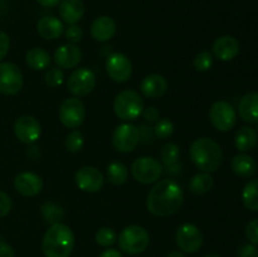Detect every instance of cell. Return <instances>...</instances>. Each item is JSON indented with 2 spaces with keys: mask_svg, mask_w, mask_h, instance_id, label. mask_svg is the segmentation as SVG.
Returning a JSON list of instances; mask_svg holds the SVG:
<instances>
[{
  "mask_svg": "<svg viewBox=\"0 0 258 257\" xmlns=\"http://www.w3.org/2000/svg\"><path fill=\"white\" fill-rule=\"evenodd\" d=\"M164 173L161 161L153 156H140L131 164V174L141 184L156 183Z\"/></svg>",
  "mask_w": 258,
  "mask_h": 257,
  "instance_id": "obj_6",
  "label": "cell"
},
{
  "mask_svg": "<svg viewBox=\"0 0 258 257\" xmlns=\"http://www.w3.org/2000/svg\"><path fill=\"white\" fill-rule=\"evenodd\" d=\"M190 159L194 165L204 173H214L223 161V150L217 141L211 138H199L191 143Z\"/></svg>",
  "mask_w": 258,
  "mask_h": 257,
  "instance_id": "obj_3",
  "label": "cell"
},
{
  "mask_svg": "<svg viewBox=\"0 0 258 257\" xmlns=\"http://www.w3.org/2000/svg\"><path fill=\"white\" fill-rule=\"evenodd\" d=\"M180 158V148L175 143H168L163 146L160 151L161 164L165 166L168 174H178L180 173L181 166L178 161Z\"/></svg>",
  "mask_w": 258,
  "mask_h": 257,
  "instance_id": "obj_24",
  "label": "cell"
},
{
  "mask_svg": "<svg viewBox=\"0 0 258 257\" xmlns=\"http://www.w3.org/2000/svg\"><path fill=\"white\" fill-rule=\"evenodd\" d=\"M145 103L138 91L123 90L113 100L115 115L122 121H135L143 115Z\"/></svg>",
  "mask_w": 258,
  "mask_h": 257,
  "instance_id": "obj_4",
  "label": "cell"
},
{
  "mask_svg": "<svg viewBox=\"0 0 258 257\" xmlns=\"http://www.w3.org/2000/svg\"><path fill=\"white\" fill-rule=\"evenodd\" d=\"M169 88V83L164 76L159 73H153L146 77L140 83V91L145 97L159 98L166 93Z\"/></svg>",
  "mask_w": 258,
  "mask_h": 257,
  "instance_id": "obj_20",
  "label": "cell"
},
{
  "mask_svg": "<svg viewBox=\"0 0 258 257\" xmlns=\"http://www.w3.org/2000/svg\"><path fill=\"white\" fill-rule=\"evenodd\" d=\"M64 37L71 44L80 43L83 38V29L77 24H72L64 30Z\"/></svg>",
  "mask_w": 258,
  "mask_h": 257,
  "instance_id": "obj_37",
  "label": "cell"
},
{
  "mask_svg": "<svg viewBox=\"0 0 258 257\" xmlns=\"http://www.w3.org/2000/svg\"><path fill=\"white\" fill-rule=\"evenodd\" d=\"M204 257H222V256H219V254L217 253H209V254H206Z\"/></svg>",
  "mask_w": 258,
  "mask_h": 257,
  "instance_id": "obj_47",
  "label": "cell"
},
{
  "mask_svg": "<svg viewBox=\"0 0 258 257\" xmlns=\"http://www.w3.org/2000/svg\"><path fill=\"white\" fill-rule=\"evenodd\" d=\"M209 120L218 131H229L237 123L236 110L227 101H217L209 108Z\"/></svg>",
  "mask_w": 258,
  "mask_h": 257,
  "instance_id": "obj_11",
  "label": "cell"
},
{
  "mask_svg": "<svg viewBox=\"0 0 258 257\" xmlns=\"http://www.w3.org/2000/svg\"><path fill=\"white\" fill-rule=\"evenodd\" d=\"M10 48V38L5 32L0 30V62L7 57Z\"/></svg>",
  "mask_w": 258,
  "mask_h": 257,
  "instance_id": "obj_40",
  "label": "cell"
},
{
  "mask_svg": "<svg viewBox=\"0 0 258 257\" xmlns=\"http://www.w3.org/2000/svg\"><path fill=\"white\" fill-rule=\"evenodd\" d=\"M40 212H42V216L43 218H44V221L50 224L58 223V222H60V219H63V217H64V211H63L62 207H60L59 204L50 201L44 202V203L42 204Z\"/></svg>",
  "mask_w": 258,
  "mask_h": 257,
  "instance_id": "obj_31",
  "label": "cell"
},
{
  "mask_svg": "<svg viewBox=\"0 0 258 257\" xmlns=\"http://www.w3.org/2000/svg\"><path fill=\"white\" fill-rule=\"evenodd\" d=\"M106 72L108 77L118 83H123L130 80L133 75V63L130 58L120 52L112 53L107 57L105 63Z\"/></svg>",
  "mask_w": 258,
  "mask_h": 257,
  "instance_id": "obj_13",
  "label": "cell"
},
{
  "mask_svg": "<svg viewBox=\"0 0 258 257\" xmlns=\"http://www.w3.org/2000/svg\"><path fill=\"white\" fill-rule=\"evenodd\" d=\"M98 257H123L122 253H121L118 249L115 248H107L102 252Z\"/></svg>",
  "mask_w": 258,
  "mask_h": 257,
  "instance_id": "obj_44",
  "label": "cell"
},
{
  "mask_svg": "<svg viewBox=\"0 0 258 257\" xmlns=\"http://www.w3.org/2000/svg\"><path fill=\"white\" fill-rule=\"evenodd\" d=\"M257 141V131L251 126H244L237 131L236 138H234V145H236L237 150L242 151V153H248L256 148Z\"/></svg>",
  "mask_w": 258,
  "mask_h": 257,
  "instance_id": "obj_26",
  "label": "cell"
},
{
  "mask_svg": "<svg viewBox=\"0 0 258 257\" xmlns=\"http://www.w3.org/2000/svg\"><path fill=\"white\" fill-rule=\"evenodd\" d=\"M156 138L161 140H166L174 134V123L170 118H159L156 121V125L154 127Z\"/></svg>",
  "mask_w": 258,
  "mask_h": 257,
  "instance_id": "obj_34",
  "label": "cell"
},
{
  "mask_svg": "<svg viewBox=\"0 0 258 257\" xmlns=\"http://www.w3.org/2000/svg\"><path fill=\"white\" fill-rule=\"evenodd\" d=\"M166 257H185V254L181 251H171Z\"/></svg>",
  "mask_w": 258,
  "mask_h": 257,
  "instance_id": "obj_46",
  "label": "cell"
},
{
  "mask_svg": "<svg viewBox=\"0 0 258 257\" xmlns=\"http://www.w3.org/2000/svg\"><path fill=\"white\" fill-rule=\"evenodd\" d=\"M37 2L38 4H40L44 8H53V7H57L58 4H60L62 0H37Z\"/></svg>",
  "mask_w": 258,
  "mask_h": 257,
  "instance_id": "obj_45",
  "label": "cell"
},
{
  "mask_svg": "<svg viewBox=\"0 0 258 257\" xmlns=\"http://www.w3.org/2000/svg\"><path fill=\"white\" fill-rule=\"evenodd\" d=\"M0 257H15L13 247L3 239H0Z\"/></svg>",
  "mask_w": 258,
  "mask_h": 257,
  "instance_id": "obj_43",
  "label": "cell"
},
{
  "mask_svg": "<svg viewBox=\"0 0 258 257\" xmlns=\"http://www.w3.org/2000/svg\"><path fill=\"white\" fill-rule=\"evenodd\" d=\"M14 134L19 141L32 145L42 135V126L34 116L22 115L15 120Z\"/></svg>",
  "mask_w": 258,
  "mask_h": 257,
  "instance_id": "obj_14",
  "label": "cell"
},
{
  "mask_svg": "<svg viewBox=\"0 0 258 257\" xmlns=\"http://www.w3.org/2000/svg\"><path fill=\"white\" fill-rule=\"evenodd\" d=\"M239 257H258V248L257 246L252 243L243 244L238 251Z\"/></svg>",
  "mask_w": 258,
  "mask_h": 257,
  "instance_id": "obj_42",
  "label": "cell"
},
{
  "mask_svg": "<svg viewBox=\"0 0 258 257\" xmlns=\"http://www.w3.org/2000/svg\"><path fill=\"white\" fill-rule=\"evenodd\" d=\"M231 168L236 175L241 178H252L257 173V161L253 156L246 153L238 154L231 161Z\"/></svg>",
  "mask_w": 258,
  "mask_h": 257,
  "instance_id": "obj_23",
  "label": "cell"
},
{
  "mask_svg": "<svg viewBox=\"0 0 258 257\" xmlns=\"http://www.w3.org/2000/svg\"><path fill=\"white\" fill-rule=\"evenodd\" d=\"M95 239L98 246L108 248L117 242V233L111 227H102L96 232Z\"/></svg>",
  "mask_w": 258,
  "mask_h": 257,
  "instance_id": "obj_32",
  "label": "cell"
},
{
  "mask_svg": "<svg viewBox=\"0 0 258 257\" xmlns=\"http://www.w3.org/2000/svg\"><path fill=\"white\" fill-rule=\"evenodd\" d=\"M58 13L63 23L68 25L77 24L85 15V5L82 0H62Z\"/></svg>",
  "mask_w": 258,
  "mask_h": 257,
  "instance_id": "obj_22",
  "label": "cell"
},
{
  "mask_svg": "<svg viewBox=\"0 0 258 257\" xmlns=\"http://www.w3.org/2000/svg\"><path fill=\"white\" fill-rule=\"evenodd\" d=\"M13 202L10 199V197L8 196V193L0 190V218L8 216L12 211Z\"/></svg>",
  "mask_w": 258,
  "mask_h": 257,
  "instance_id": "obj_39",
  "label": "cell"
},
{
  "mask_svg": "<svg viewBox=\"0 0 258 257\" xmlns=\"http://www.w3.org/2000/svg\"><path fill=\"white\" fill-rule=\"evenodd\" d=\"M140 143V131L133 123H121L112 134V145L116 151L128 154L136 149Z\"/></svg>",
  "mask_w": 258,
  "mask_h": 257,
  "instance_id": "obj_9",
  "label": "cell"
},
{
  "mask_svg": "<svg viewBox=\"0 0 258 257\" xmlns=\"http://www.w3.org/2000/svg\"><path fill=\"white\" fill-rule=\"evenodd\" d=\"M118 247L125 253L136 256L143 253L150 244L149 232L139 224H131L125 227L117 236Z\"/></svg>",
  "mask_w": 258,
  "mask_h": 257,
  "instance_id": "obj_5",
  "label": "cell"
},
{
  "mask_svg": "<svg viewBox=\"0 0 258 257\" xmlns=\"http://www.w3.org/2000/svg\"><path fill=\"white\" fill-rule=\"evenodd\" d=\"M246 237L249 243L258 246V218L251 219L246 226Z\"/></svg>",
  "mask_w": 258,
  "mask_h": 257,
  "instance_id": "obj_38",
  "label": "cell"
},
{
  "mask_svg": "<svg viewBox=\"0 0 258 257\" xmlns=\"http://www.w3.org/2000/svg\"><path fill=\"white\" fill-rule=\"evenodd\" d=\"M14 188L24 197H35L42 191L43 180L38 174L32 171H22L14 178Z\"/></svg>",
  "mask_w": 258,
  "mask_h": 257,
  "instance_id": "obj_17",
  "label": "cell"
},
{
  "mask_svg": "<svg viewBox=\"0 0 258 257\" xmlns=\"http://www.w3.org/2000/svg\"><path fill=\"white\" fill-rule=\"evenodd\" d=\"M214 186V178L209 173H202L196 174L193 178L189 181V189L191 193L197 194V196H203V194L209 193Z\"/></svg>",
  "mask_w": 258,
  "mask_h": 257,
  "instance_id": "obj_28",
  "label": "cell"
},
{
  "mask_svg": "<svg viewBox=\"0 0 258 257\" xmlns=\"http://www.w3.org/2000/svg\"><path fill=\"white\" fill-rule=\"evenodd\" d=\"M76 185L86 193H96L102 189L105 184V176L95 166H82L75 175Z\"/></svg>",
  "mask_w": 258,
  "mask_h": 257,
  "instance_id": "obj_15",
  "label": "cell"
},
{
  "mask_svg": "<svg viewBox=\"0 0 258 257\" xmlns=\"http://www.w3.org/2000/svg\"><path fill=\"white\" fill-rule=\"evenodd\" d=\"M58 117L60 122L68 128L80 127L83 123L86 117V108L82 101L78 97H70L66 98L59 106L58 111Z\"/></svg>",
  "mask_w": 258,
  "mask_h": 257,
  "instance_id": "obj_7",
  "label": "cell"
},
{
  "mask_svg": "<svg viewBox=\"0 0 258 257\" xmlns=\"http://www.w3.org/2000/svg\"><path fill=\"white\" fill-rule=\"evenodd\" d=\"M96 87V75L86 67L77 68L71 73L67 81V88L75 97H85Z\"/></svg>",
  "mask_w": 258,
  "mask_h": 257,
  "instance_id": "obj_10",
  "label": "cell"
},
{
  "mask_svg": "<svg viewBox=\"0 0 258 257\" xmlns=\"http://www.w3.org/2000/svg\"><path fill=\"white\" fill-rule=\"evenodd\" d=\"M184 193L174 179H161L155 183L146 197V208L153 216L170 217L181 208Z\"/></svg>",
  "mask_w": 258,
  "mask_h": 257,
  "instance_id": "obj_1",
  "label": "cell"
},
{
  "mask_svg": "<svg viewBox=\"0 0 258 257\" xmlns=\"http://www.w3.org/2000/svg\"><path fill=\"white\" fill-rule=\"evenodd\" d=\"M116 30H117V27H116L115 20L108 15H101L96 18L91 24V37L96 42H108L115 37Z\"/></svg>",
  "mask_w": 258,
  "mask_h": 257,
  "instance_id": "obj_19",
  "label": "cell"
},
{
  "mask_svg": "<svg viewBox=\"0 0 258 257\" xmlns=\"http://www.w3.org/2000/svg\"><path fill=\"white\" fill-rule=\"evenodd\" d=\"M82 50L76 44H71V43L59 45L53 54L55 65L64 70H72V68L77 67L82 60Z\"/></svg>",
  "mask_w": 258,
  "mask_h": 257,
  "instance_id": "obj_16",
  "label": "cell"
},
{
  "mask_svg": "<svg viewBox=\"0 0 258 257\" xmlns=\"http://www.w3.org/2000/svg\"><path fill=\"white\" fill-rule=\"evenodd\" d=\"M143 115L144 118L149 121V122H156L160 118V111L156 107H154V106H149V107L144 108Z\"/></svg>",
  "mask_w": 258,
  "mask_h": 257,
  "instance_id": "obj_41",
  "label": "cell"
},
{
  "mask_svg": "<svg viewBox=\"0 0 258 257\" xmlns=\"http://www.w3.org/2000/svg\"><path fill=\"white\" fill-rule=\"evenodd\" d=\"M242 202L249 211L258 212V179L249 180L242 190Z\"/></svg>",
  "mask_w": 258,
  "mask_h": 257,
  "instance_id": "obj_30",
  "label": "cell"
},
{
  "mask_svg": "<svg viewBox=\"0 0 258 257\" xmlns=\"http://www.w3.org/2000/svg\"><path fill=\"white\" fill-rule=\"evenodd\" d=\"M239 116L246 122H258V92H248L241 98L238 106Z\"/></svg>",
  "mask_w": 258,
  "mask_h": 257,
  "instance_id": "obj_25",
  "label": "cell"
},
{
  "mask_svg": "<svg viewBox=\"0 0 258 257\" xmlns=\"http://www.w3.org/2000/svg\"><path fill=\"white\" fill-rule=\"evenodd\" d=\"M203 233L193 223H184L176 229L175 242L184 253H196L203 246Z\"/></svg>",
  "mask_w": 258,
  "mask_h": 257,
  "instance_id": "obj_8",
  "label": "cell"
},
{
  "mask_svg": "<svg viewBox=\"0 0 258 257\" xmlns=\"http://www.w3.org/2000/svg\"><path fill=\"white\" fill-rule=\"evenodd\" d=\"M239 42L233 35H222L217 38L213 43V54L222 62H229L233 60L239 54Z\"/></svg>",
  "mask_w": 258,
  "mask_h": 257,
  "instance_id": "obj_18",
  "label": "cell"
},
{
  "mask_svg": "<svg viewBox=\"0 0 258 257\" xmlns=\"http://www.w3.org/2000/svg\"><path fill=\"white\" fill-rule=\"evenodd\" d=\"M64 145L70 153H78L82 150V148L85 146V139H83L82 133L80 130L71 131L66 138Z\"/></svg>",
  "mask_w": 258,
  "mask_h": 257,
  "instance_id": "obj_33",
  "label": "cell"
},
{
  "mask_svg": "<svg viewBox=\"0 0 258 257\" xmlns=\"http://www.w3.org/2000/svg\"><path fill=\"white\" fill-rule=\"evenodd\" d=\"M23 73L17 65L0 62V93L14 96L23 88Z\"/></svg>",
  "mask_w": 258,
  "mask_h": 257,
  "instance_id": "obj_12",
  "label": "cell"
},
{
  "mask_svg": "<svg viewBox=\"0 0 258 257\" xmlns=\"http://www.w3.org/2000/svg\"><path fill=\"white\" fill-rule=\"evenodd\" d=\"M194 68H196L198 72H207L212 68L213 66V55L209 50H202L198 54L196 55L193 60Z\"/></svg>",
  "mask_w": 258,
  "mask_h": 257,
  "instance_id": "obj_35",
  "label": "cell"
},
{
  "mask_svg": "<svg viewBox=\"0 0 258 257\" xmlns=\"http://www.w3.org/2000/svg\"><path fill=\"white\" fill-rule=\"evenodd\" d=\"M37 32L42 38L47 40L58 39L64 33V25L60 19L53 15H47L38 20Z\"/></svg>",
  "mask_w": 258,
  "mask_h": 257,
  "instance_id": "obj_21",
  "label": "cell"
},
{
  "mask_svg": "<svg viewBox=\"0 0 258 257\" xmlns=\"http://www.w3.org/2000/svg\"><path fill=\"white\" fill-rule=\"evenodd\" d=\"M107 179L113 185H122L128 178V169L121 161H111L106 169Z\"/></svg>",
  "mask_w": 258,
  "mask_h": 257,
  "instance_id": "obj_29",
  "label": "cell"
},
{
  "mask_svg": "<svg viewBox=\"0 0 258 257\" xmlns=\"http://www.w3.org/2000/svg\"><path fill=\"white\" fill-rule=\"evenodd\" d=\"M44 81L49 87H59L63 83V81H64V72H63L62 68L59 67L49 68V70L45 72Z\"/></svg>",
  "mask_w": 258,
  "mask_h": 257,
  "instance_id": "obj_36",
  "label": "cell"
},
{
  "mask_svg": "<svg viewBox=\"0 0 258 257\" xmlns=\"http://www.w3.org/2000/svg\"><path fill=\"white\" fill-rule=\"evenodd\" d=\"M25 62L33 71H44L50 65V55L44 48H32L25 54Z\"/></svg>",
  "mask_w": 258,
  "mask_h": 257,
  "instance_id": "obj_27",
  "label": "cell"
},
{
  "mask_svg": "<svg viewBox=\"0 0 258 257\" xmlns=\"http://www.w3.org/2000/svg\"><path fill=\"white\" fill-rule=\"evenodd\" d=\"M73 231L67 224L58 222L50 224L42 239V251L45 257H70L75 248Z\"/></svg>",
  "mask_w": 258,
  "mask_h": 257,
  "instance_id": "obj_2",
  "label": "cell"
}]
</instances>
